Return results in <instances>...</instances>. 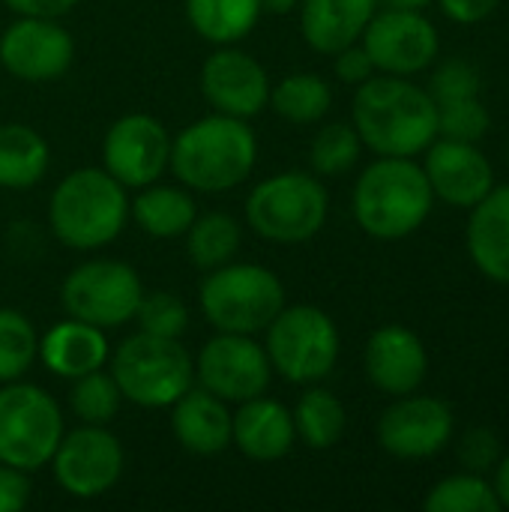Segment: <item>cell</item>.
<instances>
[{
  "instance_id": "1",
  "label": "cell",
  "mask_w": 509,
  "mask_h": 512,
  "mask_svg": "<svg viewBox=\"0 0 509 512\" xmlns=\"http://www.w3.org/2000/svg\"><path fill=\"white\" fill-rule=\"evenodd\" d=\"M351 123L375 156H420L438 138L432 93L405 75H372L357 84Z\"/></svg>"
},
{
  "instance_id": "2",
  "label": "cell",
  "mask_w": 509,
  "mask_h": 512,
  "mask_svg": "<svg viewBox=\"0 0 509 512\" xmlns=\"http://www.w3.org/2000/svg\"><path fill=\"white\" fill-rule=\"evenodd\" d=\"M351 210L363 234L387 243L405 240L432 216L435 192L414 156H378L357 177Z\"/></svg>"
},
{
  "instance_id": "3",
  "label": "cell",
  "mask_w": 509,
  "mask_h": 512,
  "mask_svg": "<svg viewBox=\"0 0 509 512\" xmlns=\"http://www.w3.org/2000/svg\"><path fill=\"white\" fill-rule=\"evenodd\" d=\"M258 159L255 132L240 117L210 114L189 123L171 141V171L195 192H228L240 186Z\"/></svg>"
},
{
  "instance_id": "4",
  "label": "cell",
  "mask_w": 509,
  "mask_h": 512,
  "mask_svg": "<svg viewBox=\"0 0 509 512\" xmlns=\"http://www.w3.org/2000/svg\"><path fill=\"white\" fill-rule=\"evenodd\" d=\"M126 219V186L117 183L105 168H78L66 174L48 204L54 237L78 252H90L117 240Z\"/></svg>"
},
{
  "instance_id": "5",
  "label": "cell",
  "mask_w": 509,
  "mask_h": 512,
  "mask_svg": "<svg viewBox=\"0 0 509 512\" xmlns=\"http://www.w3.org/2000/svg\"><path fill=\"white\" fill-rule=\"evenodd\" d=\"M201 312L219 333L255 336L270 327V321L285 306V285L279 276L261 264H222L207 270L198 291Z\"/></svg>"
},
{
  "instance_id": "6",
  "label": "cell",
  "mask_w": 509,
  "mask_h": 512,
  "mask_svg": "<svg viewBox=\"0 0 509 512\" xmlns=\"http://www.w3.org/2000/svg\"><path fill=\"white\" fill-rule=\"evenodd\" d=\"M330 213V195L324 183L309 171H282L261 180L246 198L249 228L270 243H306L312 240Z\"/></svg>"
},
{
  "instance_id": "7",
  "label": "cell",
  "mask_w": 509,
  "mask_h": 512,
  "mask_svg": "<svg viewBox=\"0 0 509 512\" xmlns=\"http://www.w3.org/2000/svg\"><path fill=\"white\" fill-rule=\"evenodd\" d=\"M111 378L126 402L141 408H171L195 384V360L180 339L138 330L111 354Z\"/></svg>"
},
{
  "instance_id": "8",
  "label": "cell",
  "mask_w": 509,
  "mask_h": 512,
  "mask_svg": "<svg viewBox=\"0 0 509 512\" xmlns=\"http://www.w3.org/2000/svg\"><path fill=\"white\" fill-rule=\"evenodd\" d=\"M267 333V357L273 372H279L285 381L309 387L324 381L342 351V336L336 321L309 303L300 306H282V312L270 321Z\"/></svg>"
},
{
  "instance_id": "9",
  "label": "cell",
  "mask_w": 509,
  "mask_h": 512,
  "mask_svg": "<svg viewBox=\"0 0 509 512\" xmlns=\"http://www.w3.org/2000/svg\"><path fill=\"white\" fill-rule=\"evenodd\" d=\"M63 438V414L51 393L36 384L9 381L0 387V462L18 471H39Z\"/></svg>"
},
{
  "instance_id": "10",
  "label": "cell",
  "mask_w": 509,
  "mask_h": 512,
  "mask_svg": "<svg viewBox=\"0 0 509 512\" xmlns=\"http://www.w3.org/2000/svg\"><path fill=\"white\" fill-rule=\"evenodd\" d=\"M144 297L141 276L114 258H96L78 264L60 288V300L69 318L111 330L135 318Z\"/></svg>"
},
{
  "instance_id": "11",
  "label": "cell",
  "mask_w": 509,
  "mask_h": 512,
  "mask_svg": "<svg viewBox=\"0 0 509 512\" xmlns=\"http://www.w3.org/2000/svg\"><path fill=\"white\" fill-rule=\"evenodd\" d=\"M360 45L375 63V72L414 78L435 66L441 33L423 9H378L366 24Z\"/></svg>"
},
{
  "instance_id": "12",
  "label": "cell",
  "mask_w": 509,
  "mask_h": 512,
  "mask_svg": "<svg viewBox=\"0 0 509 512\" xmlns=\"http://www.w3.org/2000/svg\"><path fill=\"white\" fill-rule=\"evenodd\" d=\"M195 378L222 402L240 405L246 399L267 393L273 366L264 345H258L252 336L219 333L201 348L195 360Z\"/></svg>"
},
{
  "instance_id": "13",
  "label": "cell",
  "mask_w": 509,
  "mask_h": 512,
  "mask_svg": "<svg viewBox=\"0 0 509 512\" xmlns=\"http://www.w3.org/2000/svg\"><path fill=\"white\" fill-rule=\"evenodd\" d=\"M456 435L453 408L438 396L408 393L396 396V402L378 420V444L393 459H432Z\"/></svg>"
},
{
  "instance_id": "14",
  "label": "cell",
  "mask_w": 509,
  "mask_h": 512,
  "mask_svg": "<svg viewBox=\"0 0 509 512\" xmlns=\"http://www.w3.org/2000/svg\"><path fill=\"white\" fill-rule=\"evenodd\" d=\"M51 465L66 495L90 501L117 486L123 474V447L105 426L84 423L72 432H63Z\"/></svg>"
},
{
  "instance_id": "15",
  "label": "cell",
  "mask_w": 509,
  "mask_h": 512,
  "mask_svg": "<svg viewBox=\"0 0 509 512\" xmlns=\"http://www.w3.org/2000/svg\"><path fill=\"white\" fill-rule=\"evenodd\" d=\"M102 162L105 171L126 189H144L168 171L171 135L150 114H126L105 132Z\"/></svg>"
},
{
  "instance_id": "16",
  "label": "cell",
  "mask_w": 509,
  "mask_h": 512,
  "mask_svg": "<svg viewBox=\"0 0 509 512\" xmlns=\"http://www.w3.org/2000/svg\"><path fill=\"white\" fill-rule=\"evenodd\" d=\"M75 57V42L57 18L21 15L0 36V66L21 81L60 78Z\"/></svg>"
},
{
  "instance_id": "17",
  "label": "cell",
  "mask_w": 509,
  "mask_h": 512,
  "mask_svg": "<svg viewBox=\"0 0 509 512\" xmlns=\"http://www.w3.org/2000/svg\"><path fill=\"white\" fill-rule=\"evenodd\" d=\"M423 171L435 192V201H444L456 210H471L495 189V168L480 144L435 138L423 150Z\"/></svg>"
},
{
  "instance_id": "18",
  "label": "cell",
  "mask_w": 509,
  "mask_h": 512,
  "mask_svg": "<svg viewBox=\"0 0 509 512\" xmlns=\"http://www.w3.org/2000/svg\"><path fill=\"white\" fill-rule=\"evenodd\" d=\"M201 93L219 114L249 120L267 108L270 78L252 54L219 45L201 66Z\"/></svg>"
},
{
  "instance_id": "19",
  "label": "cell",
  "mask_w": 509,
  "mask_h": 512,
  "mask_svg": "<svg viewBox=\"0 0 509 512\" xmlns=\"http://www.w3.org/2000/svg\"><path fill=\"white\" fill-rule=\"evenodd\" d=\"M363 366L372 387L396 399V396L417 393L426 384L429 351L411 327L384 324L369 336L363 351Z\"/></svg>"
},
{
  "instance_id": "20",
  "label": "cell",
  "mask_w": 509,
  "mask_h": 512,
  "mask_svg": "<svg viewBox=\"0 0 509 512\" xmlns=\"http://www.w3.org/2000/svg\"><path fill=\"white\" fill-rule=\"evenodd\" d=\"M465 246L477 273L495 285H509V183L498 186L468 210Z\"/></svg>"
},
{
  "instance_id": "21",
  "label": "cell",
  "mask_w": 509,
  "mask_h": 512,
  "mask_svg": "<svg viewBox=\"0 0 509 512\" xmlns=\"http://www.w3.org/2000/svg\"><path fill=\"white\" fill-rule=\"evenodd\" d=\"M297 441L291 411L267 396L240 402L231 414V444L252 462H276L291 453Z\"/></svg>"
},
{
  "instance_id": "22",
  "label": "cell",
  "mask_w": 509,
  "mask_h": 512,
  "mask_svg": "<svg viewBox=\"0 0 509 512\" xmlns=\"http://www.w3.org/2000/svg\"><path fill=\"white\" fill-rule=\"evenodd\" d=\"M171 429L180 447L192 456H216L231 447V411L228 402L204 387H189L171 405Z\"/></svg>"
},
{
  "instance_id": "23",
  "label": "cell",
  "mask_w": 509,
  "mask_h": 512,
  "mask_svg": "<svg viewBox=\"0 0 509 512\" xmlns=\"http://www.w3.org/2000/svg\"><path fill=\"white\" fill-rule=\"evenodd\" d=\"M378 6L381 0H300V33L312 51L333 57L360 42Z\"/></svg>"
},
{
  "instance_id": "24",
  "label": "cell",
  "mask_w": 509,
  "mask_h": 512,
  "mask_svg": "<svg viewBox=\"0 0 509 512\" xmlns=\"http://www.w3.org/2000/svg\"><path fill=\"white\" fill-rule=\"evenodd\" d=\"M108 339L102 327H93L87 321L69 318L54 324L39 339V360L45 369L57 378L75 381L81 375H90L108 363Z\"/></svg>"
},
{
  "instance_id": "25",
  "label": "cell",
  "mask_w": 509,
  "mask_h": 512,
  "mask_svg": "<svg viewBox=\"0 0 509 512\" xmlns=\"http://www.w3.org/2000/svg\"><path fill=\"white\" fill-rule=\"evenodd\" d=\"M129 213L141 225V231L150 234V237H156V240L183 237L189 231V225L195 222V216H198L195 198L186 189H180V186H162L159 180L150 183V186H144L129 201Z\"/></svg>"
},
{
  "instance_id": "26",
  "label": "cell",
  "mask_w": 509,
  "mask_h": 512,
  "mask_svg": "<svg viewBox=\"0 0 509 512\" xmlns=\"http://www.w3.org/2000/svg\"><path fill=\"white\" fill-rule=\"evenodd\" d=\"M51 165L48 141L24 123H0V189H30Z\"/></svg>"
},
{
  "instance_id": "27",
  "label": "cell",
  "mask_w": 509,
  "mask_h": 512,
  "mask_svg": "<svg viewBox=\"0 0 509 512\" xmlns=\"http://www.w3.org/2000/svg\"><path fill=\"white\" fill-rule=\"evenodd\" d=\"M195 33L213 45H234L261 18V0H183Z\"/></svg>"
},
{
  "instance_id": "28",
  "label": "cell",
  "mask_w": 509,
  "mask_h": 512,
  "mask_svg": "<svg viewBox=\"0 0 509 512\" xmlns=\"http://www.w3.org/2000/svg\"><path fill=\"white\" fill-rule=\"evenodd\" d=\"M294 432L309 450H330L342 441L348 429L345 405L324 387L309 384V390L297 399L294 411Z\"/></svg>"
},
{
  "instance_id": "29",
  "label": "cell",
  "mask_w": 509,
  "mask_h": 512,
  "mask_svg": "<svg viewBox=\"0 0 509 512\" xmlns=\"http://www.w3.org/2000/svg\"><path fill=\"white\" fill-rule=\"evenodd\" d=\"M267 105L282 120L309 126V123H318L327 117V111L333 105V90L315 72H294V75H285L276 87H270Z\"/></svg>"
},
{
  "instance_id": "30",
  "label": "cell",
  "mask_w": 509,
  "mask_h": 512,
  "mask_svg": "<svg viewBox=\"0 0 509 512\" xmlns=\"http://www.w3.org/2000/svg\"><path fill=\"white\" fill-rule=\"evenodd\" d=\"M240 222L228 213H204L186 231V255L198 270L228 264L240 249Z\"/></svg>"
},
{
  "instance_id": "31",
  "label": "cell",
  "mask_w": 509,
  "mask_h": 512,
  "mask_svg": "<svg viewBox=\"0 0 509 512\" xmlns=\"http://www.w3.org/2000/svg\"><path fill=\"white\" fill-rule=\"evenodd\" d=\"M426 512H501L492 480L483 474L459 471L438 480L423 498Z\"/></svg>"
},
{
  "instance_id": "32",
  "label": "cell",
  "mask_w": 509,
  "mask_h": 512,
  "mask_svg": "<svg viewBox=\"0 0 509 512\" xmlns=\"http://www.w3.org/2000/svg\"><path fill=\"white\" fill-rule=\"evenodd\" d=\"M363 153V141L354 123H327L309 144V165L318 177H342L348 174Z\"/></svg>"
},
{
  "instance_id": "33",
  "label": "cell",
  "mask_w": 509,
  "mask_h": 512,
  "mask_svg": "<svg viewBox=\"0 0 509 512\" xmlns=\"http://www.w3.org/2000/svg\"><path fill=\"white\" fill-rule=\"evenodd\" d=\"M39 357V336L18 309H0V384L21 381Z\"/></svg>"
},
{
  "instance_id": "34",
  "label": "cell",
  "mask_w": 509,
  "mask_h": 512,
  "mask_svg": "<svg viewBox=\"0 0 509 512\" xmlns=\"http://www.w3.org/2000/svg\"><path fill=\"white\" fill-rule=\"evenodd\" d=\"M120 402H123V393H120L117 381L111 378V372L105 375L102 369H96V372L72 381L69 408L87 426H108L117 417Z\"/></svg>"
},
{
  "instance_id": "35",
  "label": "cell",
  "mask_w": 509,
  "mask_h": 512,
  "mask_svg": "<svg viewBox=\"0 0 509 512\" xmlns=\"http://www.w3.org/2000/svg\"><path fill=\"white\" fill-rule=\"evenodd\" d=\"M132 321H138L141 333L162 336V339H180L189 327V309L177 294L153 291V294L141 297Z\"/></svg>"
},
{
  "instance_id": "36",
  "label": "cell",
  "mask_w": 509,
  "mask_h": 512,
  "mask_svg": "<svg viewBox=\"0 0 509 512\" xmlns=\"http://www.w3.org/2000/svg\"><path fill=\"white\" fill-rule=\"evenodd\" d=\"M489 126H492V114L480 96L438 105V135L441 138L480 144L486 138Z\"/></svg>"
},
{
  "instance_id": "37",
  "label": "cell",
  "mask_w": 509,
  "mask_h": 512,
  "mask_svg": "<svg viewBox=\"0 0 509 512\" xmlns=\"http://www.w3.org/2000/svg\"><path fill=\"white\" fill-rule=\"evenodd\" d=\"M426 90L432 93L435 105L471 99V96H480L483 93V75H480V69L474 63L459 60V57H450V60H441L435 66Z\"/></svg>"
},
{
  "instance_id": "38",
  "label": "cell",
  "mask_w": 509,
  "mask_h": 512,
  "mask_svg": "<svg viewBox=\"0 0 509 512\" xmlns=\"http://www.w3.org/2000/svg\"><path fill=\"white\" fill-rule=\"evenodd\" d=\"M456 456H459V465L462 471H471V474H483L489 477L492 468L498 465V459L504 456L501 450V438L495 429H486V426H474L462 435L459 447H456Z\"/></svg>"
},
{
  "instance_id": "39",
  "label": "cell",
  "mask_w": 509,
  "mask_h": 512,
  "mask_svg": "<svg viewBox=\"0 0 509 512\" xmlns=\"http://www.w3.org/2000/svg\"><path fill=\"white\" fill-rule=\"evenodd\" d=\"M333 57H336V60H333L336 78L345 81V84H351V87H357V84H363V81H369V78L375 75V63H372V57L366 54V48H363L360 42H354V45L336 51Z\"/></svg>"
},
{
  "instance_id": "40",
  "label": "cell",
  "mask_w": 509,
  "mask_h": 512,
  "mask_svg": "<svg viewBox=\"0 0 509 512\" xmlns=\"http://www.w3.org/2000/svg\"><path fill=\"white\" fill-rule=\"evenodd\" d=\"M441 6V12L462 27H474L483 24L486 18L495 15V9L501 6V0H435Z\"/></svg>"
},
{
  "instance_id": "41",
  "label": "cell",
  "mask_w": 509,
  "mask_h": 512,
  "mask_svg": "<svg viewBox=\"0 0 509 512\" xmlns=\"http://www.w3.org/2000/svg\"><path fill=\"white\" fill-rule=\"evenodd\" d=\"M27 501H30L27 471L0 462V512H18Z\"/></svg>"
},
{
  "instance_id": "42",
  "label": "cell",
  "mask_w": 509,
  "mask_h": 512,
  "mask_svg": "<svg viewBox=\"0 0 509 512\" xmlns=\"http://www.w3.org/2000/svg\"><path fill=\"white\" fill-rule=\"evenodd\" d=\"M15 15H42V18H60L69 9H75L78 0H3Z\"/></svg>"
},
{
  "instance_id": "43",
  "label": "cell",
  "mask_w": 509,
  "mask_h": 512,
  "mask_svg": "<svg viewBox=\"0 0 509 512\" xmlns=\"http://www.w3.org/2000/svg\"><path fill=\"white\" fill-rule=\"evenodd\" d=\"M492 489L498 495L501 510H509V453H504L498 465L492 468Z\"/></svg>"
},
{
  "instance_id": "44",
  "label": "cell",
  "mask_w": 509,
  "mask_h": 512,
  "mask_svg": "<svg viewBox=\"0 0 509 512\" xmlns=\"http://www.w3.org/2000/svg\"><path fill=\"white\" fill-rule=\"evenodd\" d=\"M300 9V0H261V12H270V15H288Z\"/></svg>"
},
{
  "instance_id": "45",
  "label": "cell",
  "mask_w": 509,
  "mask_h": 512,
  "mask_svg": "<svg viewBox=\"0 0 509 512\" xmlns=\"http://www.w3.org/2000/svg\"><path fill=\"white\" fill-rule=\"evenodd\" d=\"M381 3H387L393 9H426L432 0H381Z\"/></svg>"
},
{
  "instance_id": "46",
  "label": "cell",
  "mask_w": 509,
  "mask_h": 512,
  "mask_svg": "<svg viewBox=\"0 0 509 512\" xmlns=\"http://www.w3.org/2000/svg\"><path fill=\"white\" fill-rule=\"evenodd\" d=\"M507 165H509V138H507Z\"/></svg>"
}]
</instances>
